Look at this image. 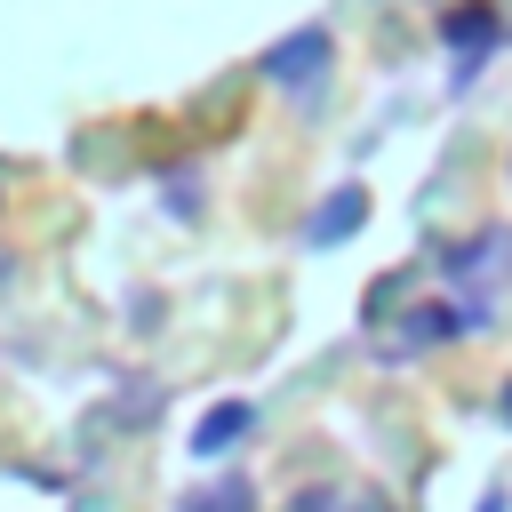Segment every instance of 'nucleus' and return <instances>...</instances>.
Instances as JSON below:
<instances>
[{
    "mask_svg": "<svg viewBox=\"0 0 512 512\" xmlns=\"http://www.w3.org/2000/svg\"><path fill=\"white\" fill-rule=\"evenodd\" d=\"M320 64H328V32H296V40H280V48L264 56V72H272V80H296V88H312Z\"/></svg>",
    "mask_w": 512,
    "mask_h": 512,
    "instance_id": "f257e3e1",
    "label": "nucleus"
},
{
    "mask_svg": "<svg viewBox=\"0 0 512 512\" xmlns=\"http://www.w3.org/2000/svg\"><path fill=\"white\" fill-rule=\"evenodd\" d=\"M240 424H248V408H216V416L200 424V456H216V448H224V440H232Z\"/></svg>",
    "mask_w": 512,
    "mask_h": 512,
    "instance_id": "7ed1b4c3",
    "label": "nucleus"
},
{
    "mask_svg": "<svg viewBox=\"0 0 512 512\" xmlns=\"http://www.w3.org/2000/svg\"><path fill=\"white\" fill-rule=\"evenodd\" d=\"M352 224H360V192H336V200L312 216V240H344Z\"/></svg>",
    "mask_w": 512,
    "mask_h": 512,
    "instance_id": "f03ea898",
    "label": "nucleus"
},
{
    "mask_svg": "<svg viewBox=\"0 0 512 512\" xmlns=\"http://www.w3.org/2000/svg\"><path fill=\"white\" fill-rule=\"evenodd\" d=\"M504 416H512V400H504Z\"/></svg>",
    "mask_w": 512,
    "mask_h": 512,
    "instance_id": "20e7f679",
    "label": "nucleus"
}]
</instances>
